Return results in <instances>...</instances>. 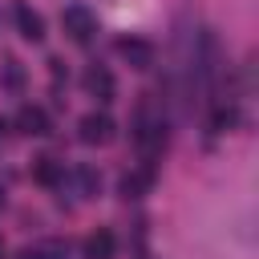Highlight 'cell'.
Masks as SVG:
<instances>
[{"label": "cell", "instance_id": "6da1fadb", "mask_svg": "<svg viewBox=\"0 0 259 259\" xmlns=\"http://www.w3.org/2000/svg\"><path fill=\"white\" fill-rule=\"evenodd\" d=\"M134 138H138V150L146 158V166L154 170V158L166 150V117H162V105L146 93L138 101V113H134Z\"/></svg>", "mask_w": 259, "mask_h": 259}, {"label": "cell", "instance_id": "7a4b0ae2", "mask_svg": "<svg viewBox=\"0 0 259 259\" xmlns=\"http://www.w3.org/2000/svg\"><path fill=\"white\" fill-rule=\"evenodd\" d=\"M61 28H65V36H69V40L89 45V40H93V32H97V16H93L85 4H69V8L61 12Z\"/></svg>", "mask_w": 259, "mask_h": 259}, {"label": "cell", "instance_id": "3957f363", "mask_svg": "<svg viewBox=\"0 0 259 259\" xmlns=\"http://www.w3.org/2000/svg\"><path fill=\"white\" fill-rule=\"evenodd\" d=\"M77 138L85 146H109L113 142V117L109 113H85L77 121Z\"/></svg>", "mask_w": 259, "mask_h": 259}, {"label": "cell", "instance_id": "277c9868", "mask_svg": "<svg viewBox=\"0 0 259 259\" xmlns=\"http://www.w3.org/2000/svg\"><path fill=\"white\" fill-rule=\"evenodd\" d=\"M117 53L130 61V69H150L154 65V45L150 40H142V36H125V40H117Z\"/></svg>", "mask_w": 259, "mask_h": 259}, {"label": "cell", "instance_id": "5b68a950", "mask_svg": "<svg viewBox=\"0 0 259 259\" xmlns=\"http://www.w3.org/2000/svg\"><path fill=\"white\" fill-rule=\"evenodd\" d=\"M81 85H85V93L97 97V101H109V97H113V73H109L105 65H89L85 77H81Z\"/></svg>", "mask_w": 259, "mask_h": 259}, {"label": "cell", "instance_id": "8992f818", "mask_svg": "<svg viewBox=\"0 0 259 259\" xmlns=\"http://www.w3.org/2000/svg\"><path fill=\"white\" fill-rule=\"evenodd\" d=\"M16 134H24V138L49 134V113H45L40 105H20V109H16Z\"/></svg>", "mask_w": 259, "mask_h": 259}, {"label": "cell", "instance_id": "52a82bcc", "mask_svg": "<svg viewBox=\"0 0 259 259\" xmlns=\"http://www.w3.org/2000/svg\"><path fill=\"white\" fill-rule=\"evenodd\" d=\"M16 28H20V36H24V40H32V45H40V40H45V16H40V12H32L28 4H16Z\"/></svg>", "mask_w": 259, "mask_h": 259}, {"label": "cell", "instance_id": "ba28073f", "mask_svg": "<svg viewBox=\"0 0 259 259\" xmlns=\"http://www.w3.org/2000/svg\"><path fill=\"white\" fill-rule=\"evenodd\" d=\"M113 247H117V239L109 227H97L85 235V259H113Z\"/></svg>", "mask_w": 259, "mask_h": 259}, {"label": "cell", "instance_id": "9c48e42d", "mask_svg": "<svg viewBox=\"0 0 259 259\" xmlns=\"http://www.w3.org/2000/svg\"><path fill=\"white\" fill-rule=\"evenodd\" d=\"M20 259H69V243L65 239H40V243L24 247Z\"/></svg>", "mask_w": 259, "mask_h": 259}, {"label": "cell", "instance_id": "30bf717a", "mask_svg": "<svg viewBox=\"0 0 259 259\" xmlns=\"http://www.w3.org/2000/svg\"><path fill=\"white\" fill-rule=\"evenodd\" d=\"M150 182H154V170H150V166L125 174V178H121V198H142V194L150 190Z\"/></svg>", "mask_w": 259, "mask_h": 259}, {"label": "cell", "instance_id": "8fae6325", "mask_svg": "<svg viewBox=\"0 0 259 259\" xmlns=\"http://www.w3.org/2000/svg\"><path fill=\"white\" fill-rule=\"evenodd\" d=\"M32 178H36L40 186H57V182L65 178V166L53 162V158H36V162H32Z\"/></svg>", "mask_w": 259, "mask_h": 259}, {"label": "cell", "instance_id": "7c38bea8", "mask_svg": "<svg viewBox=\"0 0 259 259\" xmlns=\"http://www.w3.org/2000/svg\"><path fill=\"white\" fill-rule=\"evenodd\" d=\"M0 85H8V89H20V85H24V69H20V61L4 57V65H0Z\"/></svg>", "mask_w": 259, "mask_h": 259}, {"label": "cell", "instance_id": "4fadbf2b", "mask_svg": "<svg viewBox=\"0 0 259 259\" xmlns=\"http://www.w3.org/2000/svg\"><path fill=\"white\" fill-rule=\"evenodd\" d=\"M77 178H81V194H97V186H101V174H97V170L81 166V170H77Z\"/></svg>", "mask_w": 259, "mask_h": 259}, {"label": "cell", "instance_id": "5bb4252c", "mask_svg": "<svg viewBox=\"0 0 259 259\" xmlns=\"http://www.w3.org/2000/svg\"><path fill=\"white\" fill-rule=\"evenodd\" d=\"M235 125V113L231 109H214V117H210V130L219 134V130H231Z\"/></svg>", "mask_w": 259, "mask_h": 259}, {"label": "cell", "instance_id": "9a60e30c", "mask_svg": "<svg viewBox=\"0 0 259 259\" xmlns=\"http://www.w3.org/2000/svg\"><path fill=\"white\" fill-rule=\"evenodd\" d=\"M0 255H4V239H0Z\"/></svg>", "mask_w": 259, "mask_h": 259}, {"label": "cell", "instance_id": "2e32d148", "mask_svg": "<svg viewBox=\"0 0 259 259\" xmlns=\"http://www.w3.org/2000/svg\"><path fill=\"white\" fill-rule=\"evenodd\" d=\"M0 202H4V194H0Z\"/></svg>", "mask_w": 259, "mask_h": 259}]
</instances>
